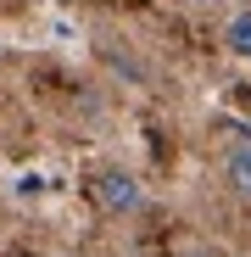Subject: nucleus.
Instances as JSON below:
<instances>
[{
	"label": "nucleus",
	"instance_id": "1",
	"mask_svg": "<svg viewBox=\"0 0 251 257\" xmlns=\"http://www.w3.org/2000/svg\"><path fill=\"white\" fill-rule=\"evenodd\" d=\"M90 196H95V207L106 212V218H134V212L145 207V185L129 174V168H101V174L90 179Z\"/></svg>",
	"mask_w": 251,
	"mask_h": 257
},
{
	"label": "nucleus",
	"instance_id": "2",
	"mask_svg": "<svg viewBox=\"0 0 251 257\" xmlns=\"http://www.w3.org/2000/svg\"><path fill=\"white\" fill-rule=\"evenodd\" d=\"M223 185H229V196L251 201V135H240V140L223 151Z\"/></svg>",
	"mask_w": 251,
	"mask_h": 257
},
{
	"label": "nucleus",
	"instance_id": "3",
	"mask_svg": "<svg viewBox=\"0 0 251 257\" xmlns=\"http://www.w3.org/2000/svg\"><path fill=\"white\" fill-rule=\"evenodd\" d=\"M223 45H229V56L251 62V6H240V12L223 23Z\"/></svg>",
	"mask_w": 251,
	"mask_h": 257
},
{
	"label": "nucleus",
	"instance_id": "4",
	"mask_svg": "<svg viewBox=\"0 0 251 257\" xmlns=\"http://www.w3.org/2000/svg\"><path fill=\"white\" fill-rule=\"evenodd\" d=\"M184 257H218V251H201V246H195V251H184Z\"/></svg>",
	"mask_w": 251,
	"mask_h": 257
}]
</instances>
